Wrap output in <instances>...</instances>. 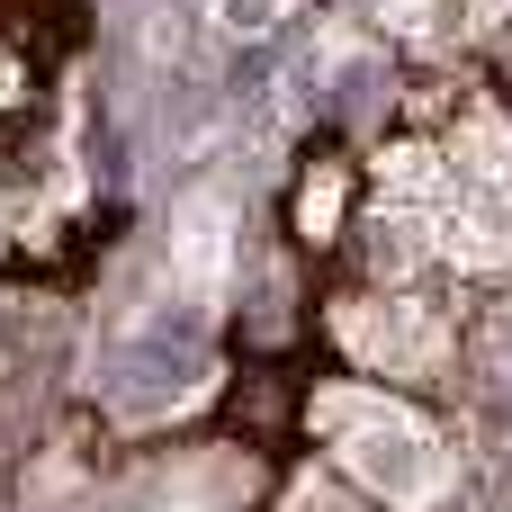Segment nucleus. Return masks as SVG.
I'll use <instances>...</instances> for the list:
<instances>
[{
    "instance_id": "1",
    "label": "nucleus",
    "mask_w": 512,
    "mask_h": 512,
    "mask_svg": "<svg viewBox=\"0 0 512 512\" xmlns=\"http://www.w3.org/2000/svg\"><path fill=\"white\" fill-rule=\"evenodd\" d=\"M324 423L342 432V468H351L369 495H387L396 512H423V504H432L441 459H432L423 423H405L396 405H369V396H333V405H324Z\"/></svg>"
},
{
    "instance_id": "2",
    "label": "nucleus",
    "mask_w": 512,
    "mask_h": 512,
    "mask_svg": "<svg viewBox=\"0 0 512 512\" xmlns=\"http://www.w3.org/2000/svg\"><path fill=\"white\" fill-rule=\"evenodd\" d=\"M171 270H180L189 288H216V270H225V207H216V198H189L180 243H171Z\"/></svg>"
},
{
    "instance_id": "3",
    "label": "nucleus",
    "mask_w": 512,
    "mask_h": 512,
    "mask_svg": "<svg viewBox=\"0 0 512 512\" xmlns=\"http://www.w3.org/2000/svg\"><path fill=\"white\" fill-rule=\"evenodd\" d=\"M297 18V0H216V27L234 36V45H261V36H279Z\"/></svg>"
}]
</instances>
